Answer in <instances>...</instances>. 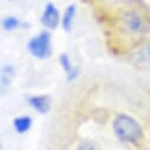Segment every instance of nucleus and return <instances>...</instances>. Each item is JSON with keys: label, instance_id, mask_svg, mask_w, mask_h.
Listing matches in <instances>:
<instances>
[{"label": "nucleus", "instance_id": "11", "mask_svg": "<svg viewBox=\"0 0 150 150\" xmlns=\"http://www.w3.org/2000/svg\"><path fill=\"white\" fill-rule=\"evenodd\" d=\"M76 150H97V146L92 142L85 141V142H82Z\"/></svg>", "mask_w": 150, "mask_h": 150}, {"label": "nucleus", "instance_id": "6", "mask_svg": "<svg viewBox=\"0 0 150 150\" xmlns=\"http://www.w3.org/2000/svg\"><path fill=\"white\" fill-rule=\"evenodd\" d=\"M32 125V118L30 116H19L13 121V128L18 134H25Z\"/></svg>", "mask_w": 150, "mask_h": 150}, {"label": "nucleus", "instance_id": "7", "mask_svg": "<svg viewBox=\"0 0 150 150\" xmlns=\"http://www.w3.org/2000/svg\"><path fill=\"white\" fill-rule=\"evenodd\" d=\"M74 16H76V5H69L64 12V17L62 19V24H63V27L65 31H70L71 27H72V24H73V19H74Z\"/></svg>", "mask_w": 150, "mask_h": 150}, {"label": "nucleus", "instance_id": "4", "mask_svg": "<svg viewBox=\"0 0 150 150\" xmlns=\"http://www.w3.org/2000/svg\"><path fill=\"white\" fill-rule=\"evenodd\" d=\"M59 20H60V17H59L58 8H57L53 4L49 3V4L45 6L44 12H43V14H42V24H43L45 27L53 30V28H56V27L58 26Z\"/></svg>", "mask_w": 150, "mask_h": 150}, {"label": "nucleus", "instance_id": "2", "mask_svg": "<svg viewBox=\"0 0 150 150\" xmlns=\"http://www.w3.org/2000/svg\"><path fill=\"white\" fill-rule=\"evenodd\" d=\"M30 53L39 59L47 58L51 54V34L47 31H43L28 42Z\"/></svg>", "mask_w": 150, "mask_h": 150}, {"label": "nucleus", "instance_id": "8", "mask_svg": "<svg viewBox=\"0 0 150 150\" xmlns=\"http://www.w3.org/2000/svg\"><path fill=\"white\" fill-rule=\"evenodd\" d=\"M59 63H60L63 70L70 76V78H71V76H72V73L76 74V73H74V67H73V65H72V63H71V60H70V58H69V56H67L66 53H62V54H60V57H59Z\"/></svg>", "mask_w": 150, "mask_h": 150}, {"label": "nucleus", "instance_id": "1", "mask_svg": "<svg viewBox=\"0 0 150 150\" xmlns=\"http://www.w3.org/2000/svg\"><path fill=\"white\" fill-rule=\"evenodd\" d=\"M114 131L115 135L125 143H135L142 137V128L139 123L127 114L118 115L114 121Z\"/></svg>", "mask_w": 150, "mask_h": 150}, {"label": "nucleus", "instance_id": "3", "mask_svg": "<svg viewBox=\"0 0 150 150\" xmlns=\"http://www.w3.org/2000/svg\"><path fill=\"white\" fill-rule=\"evenodd\" d=\"M121 21L123 28L131 34L142 33L145 30V20L142 14L135 10L124 11L121 16Z\"/></svg>", "mask_w": 150, "mask_h": 150}, {"label": "nucleus", "instance_id": "10", "mask_svg": "<svg viewBox=\"0 0 150 150\" xmlns=\"http://www.w3.org/2000/svg\"><path fill=\"white\" fill-rule=\"evenodd\" d=\"M138 59L144 63H150V42L142 46L138 52Z\"/></svg>", "mask_w": 150, "mask_h": 150}, {"label": "nucleus", "instance_id": "5", "mask_svg": "<svg viewBox=\"0 0 150 150\" xmlns=\"http://www.w3.org/2000/svg\"><path fill=\"white\" fill-rule=\"evenodd\" d=\"M28 103L39 114H46L50 109V99L47 96H32L28 98Z\"/></svg>", "mask_w": 150, "mask_h": 150}, {"label": "nucleus", "instance_id": "9", "mask_svg": "<svg viewBox=\"0 0 150 150\" xmlns=\"http://www.w3.org/2000/svg\"><path fill=\"white\" fill-rule=\"evenodd\" d=\"M19 19L16 18V17H6L4 18L3 20V27L4 30L6 31H12V30H16L18 26H19Z\"/></svg>", "mask_w": 150, "mask_h": 150}]
</instances>
